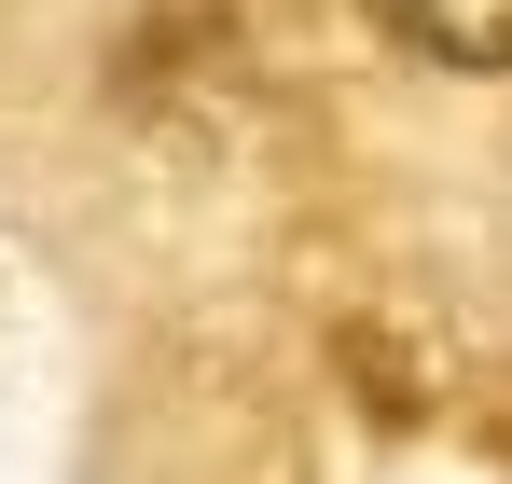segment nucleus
Here are the masks:
<instances>
[{"instance_id":"obj_1","label":"nucleus","mask_w":512,"mask_h":484,"mask_svg":"<svg viewBox=\"0 0 512 484\" xmlns=\"http://www.w3.org/2000/svg\"><path fill=\"white\" fill-rule=\"evenodd\" d=\"M402 56H429V70H512V0H360Z\"/></svg>"},{"instance_id":"obj_2","label":"nucleus","mask_w":512,"mask_h":484,"mask_svg":"<svg viewBox=\"0 0 512 484\" xmlns=\"http://www.w3.org/2000/svg\"><path fill=\"white\" fill-rule=\"evenodd\" d=\"M346 374L374 388V415H388V429H416V415L443 402V388H429V360H416V346H388V319H346Z\"/></svg>"}]
</instances>
